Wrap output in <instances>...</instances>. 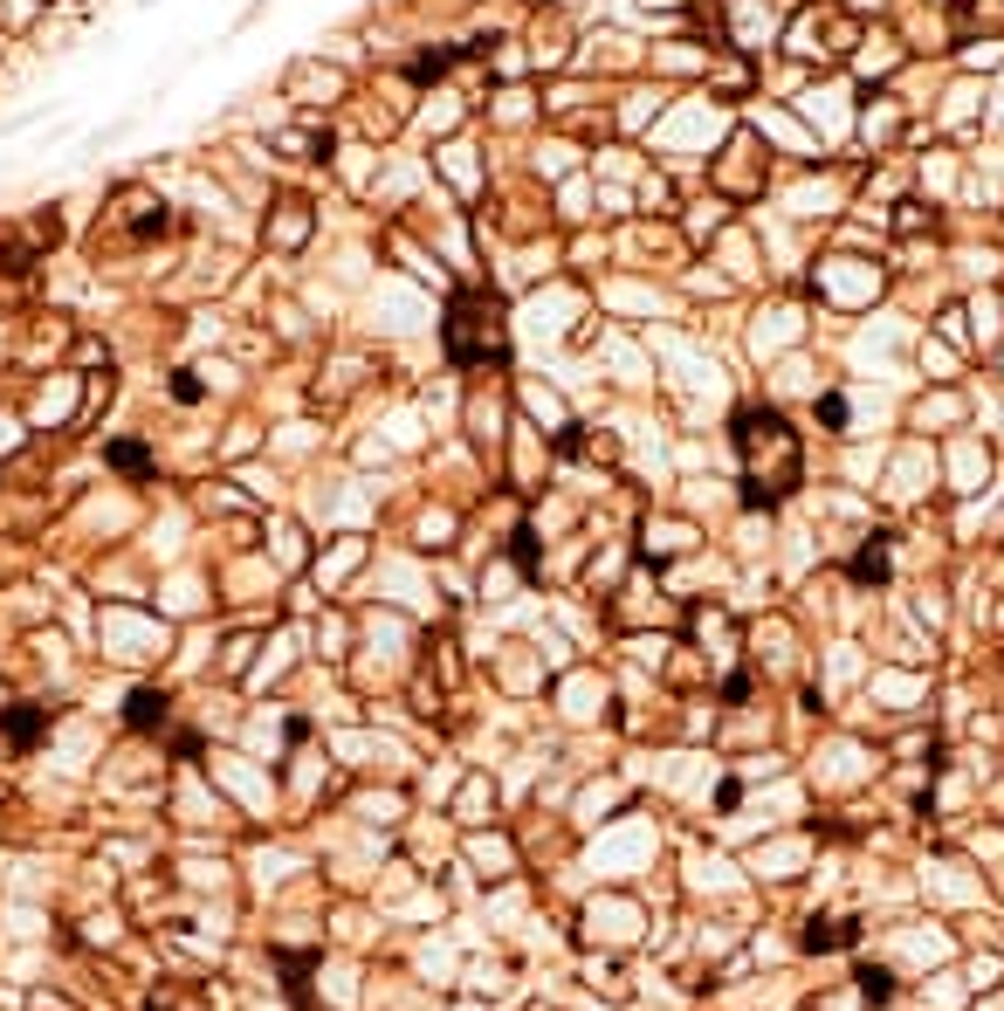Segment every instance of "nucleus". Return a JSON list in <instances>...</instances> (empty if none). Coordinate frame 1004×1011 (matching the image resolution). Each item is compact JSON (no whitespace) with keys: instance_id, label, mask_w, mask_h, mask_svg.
Listing matches in <instances>:
<instances>
[{"instance_id":"nucleus-1","label":"nucleus","mask_w":1004,"mask_h":1011,"mask_svg":"<svg viewBox=\"0 0 1004 1011\" xmlns=\"http://www.w3.org/2000/svg\"><path fill=\"white\" fill-rule=\"evenodd\" d=\"M736 440H743V469H751L743 496H751L757 509L791 496V488H798V440H791V427L778 420V413H770V406L736 413Z\"/></svg>"},{"instance_id":"nucleus-2","label":"nucleus","mask_w":1004,"mask_h":1011,"mask_svg":"<svg viewBox=\"0 0 1004 1011\" xmlns=\"http://www.w3.org/2000/svg\"><path fill=\"white\" fill-rule=\"evenodd\" d=\"M448 358H454V366H496V358H509L496 296L461 290V296L448 303Z\"/></svg>"},{"instance_id":"nucleus-3","label":"nucleus","mask_w":1004,"mask_h":1011,"mask_svg":"<svg viewBox=\"0 0 1004 1011\" xmlns=\"http://www.w3.org/2000/svg\"><path fill=\"white\" fill-rule=\"evenodd\" d=\"M42 743V716L35 709H8L0 716V757H21V750Z\"/></svg>"},{"instance_id":"nucleus-4","label":"nucleus","mask_w":1004,"mask_h":1011,"mask_svg":"<svg viewBox=\"0 0 1004 1011\" xmlns=\"http://www.w3.org/2000/svg\"><path fill=\"white\" fill-rule=\"evenodd\" d=\"M303 221H311V214H303V200L275 206V214H269V241H275V248H296V241H303Z\"/></svg>"},{"instance_id":"nucleus-5","label":"nucleus","mask_w":1004,"mask_h":1011,"mask_svg":"<svg viewBox=\"0 0 1004 1011\" xmlns=\"http://www.w3.org/2000/svg\"><path fill=\"white\" fill-rule=\"evenodd\" d=\"M111 469H124V475H151V461H145V448H138V440H117V448H111Z\"/></svg>"},{"instance_id":"nucleus-6","label":"nucleus","mask_w":1004,"mask_h":1011,"mask_svg":"<svg viewBox=\"0 0 1004 1011\" xmlns=\"http://www.w3.org/2000/svg\"><path fill=\"white\" fill-rule=\"evenodd\" d=\"M805 943H812V950H826V943H854V922H812V929H805Z\"/></svg>"},{"instance_id":"nucleus-7","label":"nucleus","mask_w":1004,"mask_h":1011,"mask_svg":"<svg viewBox=\"0 0 1004 1011\" xmlns=\"http://www.w3.org/2000/svg\"><path fill=\"white\" fill-rule=\"evenodd\" d=\"M854 578H888V543H867V551H860V564H854Z\"/></svg>"},{"instance_id":"nucleus-8","label":"nucleus","mask_w":1004,"mask_h":1011,"mask_svg":"<svg viewBox=\"0 0 1004 1011\" xmlns=\"http://www.w3.org/2000/svg\"><path fill=\"white\" fill-rule=\"evenodd\" d=\"M159 716H166V703H159L151 688H138V695H132V722H138V730H151Z\"/></svg>"},{"instance_id":"nucleus-9","label":"nucleus","mask_w":1004,"mask_h":1011,"mask_svg":"<svg viewBox=\"0 0 1004 1011\" xmlns=\"http://www.w3.org/2000/svg\"><path fill=\"white\" fill-rule=\"evenodd\" d=\"M860 991H867V998H888L894 977H888V970H860Z\"/></svg>"}]
</instances>
